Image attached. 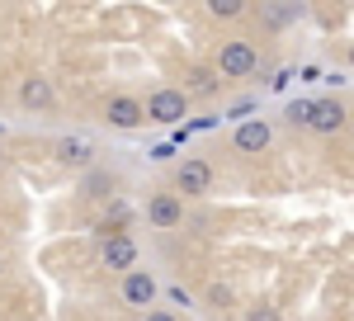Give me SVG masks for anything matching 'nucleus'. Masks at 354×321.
Returning a JSON list of instances; mask_svg holds the SVG:
<instances>
[{"label": "nucleus", "instance_id": "obj_15", "mask_svg": "<svg viewBox=\"0 0 354 321\" xmlns=\"http://www.w3.org/2000/svg\"><path fill=\"white\" fill-rule=\"evenodd\" d=\"M109 185H113V175H104V170H95V175L85 180V189H90V194H95V189H109Z\"/></svg>", "mask_w": 354, "mask_h": 321}, {"label": "nucleus", "instance_id": "obj_16", "mask_svg": "<svg viewBox=\"0 0 354 321\" xmlns=\"http://www.w3.org/2000/svg\"><path fill=\"white\" fill-rule=\"evenodd\" d=\"M208 302H213V307H227V302H232V293H227V288H213V293H208Z\"/></svg>", "mask_w": 354, "mask_h": 321}, {"label": "nucleus", "instance_id": "obj_17", "mask_svg": "<svg viewBox=\"0 0 354 321\" xmlns=\"http://www.w3.org/2000/svg\"><path fill=\"white\" fill-rule=\"evenodd\" d=\"M142 321H180V317H175V312H147Z\"/></svg>", "mask_w": 354, "mask_h": 321}, {"label": "nucleus", "instance_id": "obj_18", "mask_svg": "<svg viewBox=\"0 0 354 321\" xmlns=\"http://www.w3.org/2000/svg\"><path fill=\"white\" fill-rule=\"evenodd\" d=\"M0 274H5V255H0Z\"/></svg>", "mask_w": 354, "mask_h": 321}, {"label": "nucleus", "instance_id": "obj_14", "mask_svg": "<svg viewBox=\"0 0 354 321\" xmlns=\"http://www.w3.org/2000/svg\"><path fill=\"white\" fill-rule=\"evenodd\" d=\"M307 109H312V100H298V104H288V123L298 128V123H307Z\"/></svg>", "mask_w": 354, "mask_h": 321}, {"label": "nucleus", "instance_id": "obj_8", "mask_svg": "<svg viewBox=\"0 0 354 321\" xmlns=\"http://www.w3.org/2000/svg\"><path fill=\"white\" fill-rule=\"evenodd\" d=\"M307 128H317V133H340V128H345V104H340V100H312Z\"/></svg>", "mask_w": 354, "mask_h": 321}, {"label": "nucleus", "instance_id": "obj_19", "mask_svg": "<svg viewBox=\"0 0 354 321\" xmlns=\"http://www.w3.org/2000/svg\"><path fill=\"white\" fill-rule=\"evenodd\" d=\"M0 165H5V156H0Z\"/></svg>", "mask_w": 354, "mask_h": 321}, {"label": "nucleus", "instance_id": "obj_3", "mask_svg": "<svg viewBox=\"0 0 354 321\" xmlns=\"http://www.w3.org/2000/svg\"><path fill=\"white\" fill-rule=\"evenodd\" d=\"M213 189V165L198 156H185L180 160V170H175V194H185V199H203Z\"/></svg>", "mask_w": 354, "mask_h": 321}, {"label": "nucleus", "instance_id": "obj_9", "mask_svg": "<svg viewBox=\"0 0 354 321\" xmlns=\"http://www.w3.org/2000/svg\"><path fill=\"white\" fill-rule=\"evenodd\" d=\"M53 152H57V160L71 165V170H90V165H95V147H90L85 137H62Z\"/></svg>", "mask_w": 354, "mask_h": 321}, {"label": "nucleus", "instance_id": "obj_13", "mask_svg": "<svg viewBox=\"0 0 354 321\" xmlns=\"http://www.w3.org/2000/svg\"><path fill=\"white\" fill-rule=\"evenodd\" d=\"M245 321H279V312H274L270 302H255V307L245 312Z\"/></svg>", "mask_w": 354, "mask_h": 321}, {"label": "nucleus", "instance_id": "obj_12", "mask_svg": "<svg viewBox=\"0 0 354 321\" xmlns=\"http://www.w3.org/2000/svg\"><path fill=\"white\" fill-rule=\"evenodd\" d=\"M208 15H213V19H241L245 0H208Z\"/></svg>", "mask_w": 354, "mask_h": 321}, {"label": "nucleus", "instance_id": "obj_4", "mask_svg": "<svg viewBox=\"0 0 354 321\" xmlns=\"http://www.w3.org/2000/svg\"><path fill=\"white\" fill-rule=\"evenodd\" d=\"M147 222L161 227V232L180 227V222H185V199H180L175 189H156V194L147 199Z\"/></svg>", "mask_w": 354, "mask_h": 321}, {"label": "nucleus", "instance_id": "obj_7", "mask_svg": "<svg viewBox=\"0 0 354 321\" xmlns=\"http://www.w3.org/2000/svg\"><path fill=\"white\" fill-rule=\"evenodd\" d=\"M270 142H274L270 118H245V123H236V152L260 156V152H270Z\"/></svg>", "mask_w": 354, "mask_h": 321}, {"label": "nucleus", "instance_id": "obj_2", "mask_svg": "<svg viewBox=\"0 0 354 321\" xmlns=\"http://www.w3.org/2000/svg\"><path fill=\"white\" fill-rule=\"evenodd\" d=\"M260 66V53H255V43H245V38H227L218 48V71L222 76H250Z\"/></svg>", "mask_w": 354, "mask_h": 321}, {"label": "nucleus", "instance_id": "obj_11", "mask_svg": "<svg viewBox=\"0 0 354 321\" xmlns=\"http://www.w3.org/2000/svg\"><path fill=\"white\" fill-rule=\"evenodd\" d=\"M19 104H24V109H53V104H57L53 80H43V76L19 80Z\"/></svg>", "mask_w": 354, "mask_h": 321}, {"label": "nucleus", "instance_id": "obj_10", "mask_svg": "<svg viewBox=\"0 0 354 321\" xmlns=\"http://www.w3.org/2000/svg\"><path fill=\"white\" fill-rule=\"evenodd\" d=\"M104 118H109L113 128H142V123H147V113H142V104H137L133 95H113L109 109H104Z\"/></svg>", "mask_w": 354, "mask_h": 321}, {"label": "nucleus", "instance_id": "obj_1", "mask_svg": "<svg viewBox=\"0 0 354 321\" xmlns=\"http://www.w3.org/2000/svg\"><path fill=\"white\" fill-rule=\"evenodd\" d=\"M142 113H147V123H165V128H175V123L189 113V95L175 90V85H161V90H151V100L142 104Z\"/></svg>", "mask_w": 354, "mask_h": 321}, {"label": "nucleus", "instance_id": "obj_6", "mask_svg": "<svg viewBox=\"0 0 354 321\" xmlns=\"http://www.w3.org/2000/svg\"><path fill=\"white\" fill-rule=\"evenodd\" d=\"M156 293H161V284H156L151 269H128V274H123V302H128V307H142V312H147V307L156 302Z\"/></svg>", "mask_w": 354, "mask_h": 321}, {"label": "nucleus", "instance_id": "obj_5", "mask_svg": "<svg viewBox=\"0 0 354 321\" xmlns=\"http://www.w3.org/2000/svg\"><path fill=\"white\" fill-rule=\"evenodd\" d=\"M100 265L118 269V274L137 269V241L128 237V232H109V237L100 241Z\"/></svg>", "mask_w": 354, "mask_h": 321}]
</instances>
